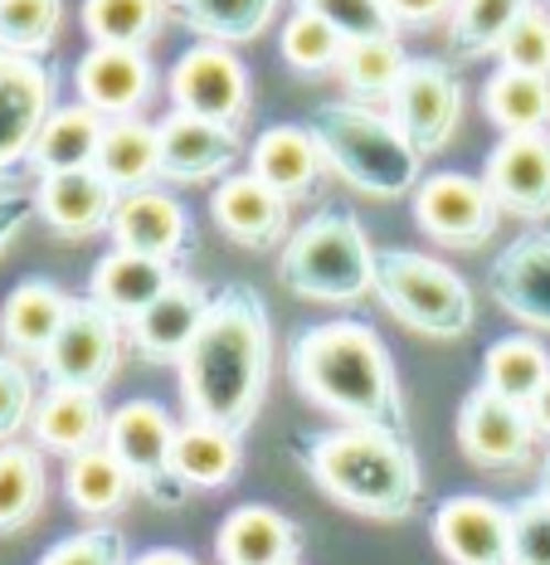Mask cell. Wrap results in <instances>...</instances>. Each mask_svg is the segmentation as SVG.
I'll use <instances>...</instances> for the list:
<instances>
[{
    "label": "cell",
    "instance_id": "obj_1",
    "mask_svg": "<svg viewBox=\"0 0 550 565\" xmlns=\"http://www.w3.org/2000/svg\"><path fill=\"white\" fill-rule=\"evenodd\" d=\"M268 366H273V322L254 282H229L209 302L205 327L181 356L185 419L244 434L263 409Z\"/></svg>",
    "mask_w": 550,
    "mask_h": 565
},
{
    "label": "cell",
    "instance_id": "obj_2",
    "mask_svg": "<svg viewBox=\"0 0 550 565\" xmlns=\"http://www.w3.org/2000/svg\"><path fill=\"white\" fill-rule=\"evenodd\" d=\"M288 375L308 405L342 424H380L405 434L400 371L370 322L336 317V322L302 327L288 347Z\"/></svg>",
    "mask_w": 550,
    "mask_h": 565
},
{
    "label": "cell",
    "instance_id": "obj_3",
    "mask_svg": "<svg viewBox=\"0 0 550 565\" xmlns=\"http://www.w3.org/2000/svg\"><path fill=\"white\" fill-rule=\"evenodd\" d=\"M298 463L336 508L370 522H405L424 492L409 439L380 424H336L322 434H302Z\"/></svg>",
    "mask_w": 550,
    "mask_h": 565
},
{
    "label": "cell",
    "instance_id": "obj_4",
    "mask_svg": "<svg viewBox=\"0 0 550 565\" xmlns=\"http://www.w3.org/2000/svg\"><path fill=\"white\" fill-rule=\"evenodd\" d=\"M312 132L322 137L332 171L351 191L370 200H400L419 191V181H424V157L400 132V122L390 113H380L376 103H356V98L322 103L317 117H312Z\"/></svg>",
    "mask_w": 550,
    "mask_h": 565
},
{
    "label": "cell",
    "instance_id": "obj_5",
    "mask_svg": "<svg viewBox=\"0 0 550 565\" xmlns=\"http://www.w3.org/2000/svg\"><path fill=\"white\" fill-rule=\"evenodd\" d=\"M376 264L366 230L346 210H322L308 225H298L278 258V282L302 302H326V308H351L366 292H376Z\"/></svg>",
    "mask_w": 550,
    "mask_h": 565
},
{
    "label": "cell",
    "instance_id": "obj_6",
    "mask_svg": "<svg viewBox=\"0 0 550 565\" xmlns=\"http://www.w3.org/2000/svg\"><path fill=\"white\" fill-rule=\"evenodd\" d=\"M376 292L409 332L434 341H463L477 322L467 278L419 249H385L376 264Z\"/></svg>",
    "mask_w": 550,
    "mask_h": 565
},
{
    "label": "cell",
    "instance_id": "obj_7",
    "mask_svg": "<svg viewBox=\"0 0 550 565\" xmlns=\"http://www.w3.org/2000/svg\"><path fill=\"white\" fill-rule=\"evenodd\" d=\"M175 434H181V424L171 419L161 399H127L112 409L108 439H103L117 454V463L127 468L132 488L157 508H181L191 498V488L175 473Z\"/></svg>",
    "mask_w": 550,
    "mask_h": 565
},
{
    "label": "cell",
    "instance_id": "obj_8",
    "mask_svg": "<svg viewBox=\"0 0 550 565\" xmlns=\"http://www.w3.org/2000/svg\"><path fill=\"white\" fill-rule=\"evenodd\" d=\"M122 347H127V322L112 317L98 298H74L68 317L58 327L54 347L44 351V375L50 385H84L103 391L117 371H122Z\"/></svg>",
    "mask_w": 550,
    "mask_h": 565
},
{
    "label": "cell",
    "instance_id": "obj_9",
    "mask_svg": "<svg viewBox=\"0 0 550 565\" xmlns=\"http://www.w3.org/2000/svg\"><path fill=\"white\" fill-rule=\"evenodd\" d=\"M414 220L443 249H483L502 225V205L483 175L439 171V175H429V181H419Z\"/></svg>",
    "mask_w": 550,
    "mask_h": 565
},
{
    "label": "cell",
    "instance_id": "obj_10",
    "mask_svg": "<svg viewBox=\"0 0 550 565\" xmlns=\"http://www.w3.org/2000/svg\"><path fill=\"white\" fill-rule=\"evenodd\" d=\"M166 93L175 103V113H195V117H215V122L239 127L249 117V68L229 44L215 40H195L191 50H181V58L166 74Z\"/></svg>",
    "mask_w": 550,
    "mask_h": 565
},
{
    "label": "cell",
    "instance_id": "obj_11",
    "mask_svg": "<svg viewBox=\"0 0 550 565\" xmlns=\"http://www.w3.org/2000/svg\"><path fill=\"white\" fill-rule=\"evenodd\" d=\"M385 113L400 122V132L414 141L419 157H434V151H443L459 137L463 78L453 74V64H443V58H409L400 88L385 103Z\"/></svg>",
    "mask_w": 550,
    "mask_h": 565
},
{
    "label": "cell",
    "instance_id": "obj_12",
    "mask_svg": "<svg viewBox=\"0 0 550 565\" xmlns=\"http://www.w3.org/2000/svg\"><path fill=\"white\" fill-rule=\"evenodd\" d=\"M54 88L58 78L44 58L0 50V175L30 161L44 122L58 108Z\"/></svg>",
    "mask_w": 550,
    "mask_h": 565
},
{
    "label": "cell",
    "instance_id": "obj_13",
    "mask_svg": "<svg viewBox=\"0 0 550 565\" xmlns=\"http://www.w3.org/2000/svg\"><path fill=\"white\" fill-rule=\"evenodd\" d=\"M157 137H161V181L175 185H205V181L219 185L225 175H234V161L249 151L239 127L195 113H166L157 122Z\"/></svg>",
    "mask_w": 550,
    "mask_h": 565
},
{
    "label": "cell",
    "instance_id": "obj_14",
    "mask_svg": "<svg viewBox=\"0 0 550 565\" xmlns=\"http://www.w3.org/2000/svg\"><path fill=\"white\" fill-rule=\"evenodd\" d=\"M536 419L517 399L477 385L459 409V449L477 468H521L536 454Z\"/></svg>",
    "mask_w": 550,
    "mask_h": 565
},
{
    "label": "cell",
    "instance_id": "obj_15",
    "mask_svg": "<svg viewBox=\"0 0 550 565\" xmlns=\"http://www.w3.org/2000/svg\"><path fill=\"white\" fill-rule=\"evenodd\" d=\"M78 103H88L103 117H137L157 93V68L147 50L127 44H88L84 58L74 64Z\"/></svg>",
    "mask_w": 550,
    "mask_h": 565
},
{
    "label": "cell",
    "instance_id": "obj_16",
    "mask_svg": "<svg viewBox=\"0 0 550 565\" xmlns=\"http://www.w3.org/2000/svg\"><path fill=\"white\" fill-rule=\"evenodd\" d=\"M288 205L292 200H283L254 171L225 175V181L215 185V195H209V215H215V225L225 230V239L239 244V249H254V254L288 244V234H292Z\"/></svg>",
    "mask_w": 550,
    "mask_h": 565
},
{
    "label": "cell",
    "instance_id": "obj_17",
    "mask_svg": "<svg viewBox=\"0 0 550 565\" xmlns=\"http://www.w3.org/2000/svg\"><path fill=\"white\" fill-rule=\"evenodd\" d=\"M434 541L443 556H449V565H517V551H511V508H502L493 498H477V492L439 502Z\"/></svg>",
    "mask_w": 550,
    "mask_h": 565
},
{
    "label": "cell",
    "instance_id": "obj_18",
    "mask_svg": "<svg viewBox=\"0 0 550 565\" xmlns=\"http://www.w3.org/2000/svg\"><path fill=\"white\" fill-rule=\"evenodd\" d=\"M487 292L507 317L550 332V230H526L493 258Z\"/></svg>",
    "mask_w": 550,
    "mask_h": 565
},
{
    "label": "cell",
    "instance_id": "obj_19",
    "mask_svg": "<svg viewBox=\"0 0 550 565\" xmlns=\"http://www.w3.org/2000/svg\"><path fill=\"white\" fill-rule=\"evenodd\" d=\"M112 249H132L147 258H161V264H181L191 254V215L171 191H127L117 195L112 210Z\"/></svg>",
    "mask_w": 550,
    "mask_h": 565
},
{
    "label": "cell",
    "instance_id": "obj_20",
    "mask_svg": "<svg viewBox=\"0 0 550 565\" xmlns=\"http://www.w3.org/2000/svg\"><path fill=\"white\" fill-rule=\"evenodd\" d=\"M209 302H215V292H209L205 282H195L185 274L175 278L137 322H127L132 347L142 351V361H151V366H181V356L191 351L195 332L205 327Z\"/></svg>",
    "mask_w": 550,
    "mask_h": 565
},
{
    "label": "cell",
    "instance_id": "obj_21",
    "mask_svg": "<svg viewBox=\"0 0 550 565\" xmlns=\"http://www.w3.org/2000/svg\"><path fill=\"white\" fill-rule=\"evenodd\" d=\"M483 181L493 185L502 215L511 220H546L550 215V132L502 137L487 157Z\"/></svg>",
    "mask_w": 550,
    "mask_h": 565
},
{
    "label": "cell",
    "instance_id": "obj_22",
    "mask_svg": "<svg viewBox=\"0 0 550 565\" xmlns=\"http://www.w3.org/2000/svg\"><path fill=\"white\" fill-rule=\"evenodd\" d=\"M108 405H103V391H84V385H50L34 405V444L44 454L58 458H74L88 454L108 439Z\"/></svg>",
    "mask_w": 550,
    "mask_h": 565
},
{
    "label": "cell",
    "instance_id": "obj_23",
    "mask_svg": "<svg viewBox=\"0 0 550 565\" xmlns=\"http://www.w3.org/2000/svg\"><path fill=\"white\" fill-rule=\"evenodd\" d=\"M326 167H332V161H326V151H322V137L298 122L263 127L249 147V171L273 185L283 200L312 195V185L326 175Z\"/></svg>",
    "mask_w": 550,
    "mask_h": 565
},
{
    "label": "cell",
    "instance_id": "obj_24",
    "mask_svg": "<svg viewBox=\"0 0 550 565\" xmlns=\"http://www.w3.org/2000/svg\"><path fill=\"white\" fill-rule=\"evenodd\" d=\"M34 195H40V220L58 234V239H88V234L108 230L112 210H117V191L98 171L40 175Z\"/></svg>",
    "mask_w": 550,
    "mask_h": 565
},
{
    "label": "cell",
    "instance_id": "obj_25",
    "mask_svg": "<svg viewBox=\"0 0 550 565\" xmlns=\"http://www.w3.org/2000/svg\"><path fill=\"white\" fill-rule=\"evenodd\" d=\"M302 551V532L292 516L263 502L234 508L215 532V556L219 565H292Z\"/></svg>",
    "mask_w": 550,
    "mask_h": 565
},
{
    "label": "cell",
    "instance_id": "obj_26",
    "mask_svg": "<svg viewBox=\"0 0 550 565\" xmlns=\"http://www.w3.org/2000/svg\"><path fill=\"white\" fill-rule=\"evenodd\" d=\"M181 278L175 264H161V258L132 254V249H108L93 264V282H88V298H98L103 308L122 322H137L171 282Z\"/></svg>",
    "mask_w": 550,
    "mask_h": 565
},
{
    "label": "cell",
    "instance_id": "obj_27",
    "mask_svg": "<svg viewBox=\"0 0 550 565\" xmlns=\"http://www.w3.org/2000/svg\"><path fill=\"white\" fill-rule=\"evenodd\" d=\"M68 292L50 278H25L20 288H10L6 308H0V341L10 356L20 361H44V351L54 347L58 327L68 317Z\"/></svg>",
    "mask_w": 550,
    "mask_h": 565
},
{
    "label": "cell",
    "instance_id": "obj_28",
    "mask_svg": "<svg viewBox=\"0 0 550 565\" xmlns=\"http://www.w3.org/2000/svg\"><path fill=\"white\" fill-rule=\"evenodd\" d=\"M103 132H108V117L93 113L88 103L54 108L50 122H44V132H40V141H34V151H30V167L40 171V175L93 171V167H98Z\"/></svg>",
    "mask_w": 550,
    "mask_h": 565
},
{
    "label": "cell",
    "instance_id": "obj_29",
    "mask_svg": "<svg viewBox=\"0 0 550 565\" xmlns=\"http://www.w3.org/2000/svg\"><path fill=\"white\" fill-rule=\"evenodd\" d=\"M93 171H98L117 195L157 185L161 181V137H157V127L142 122V117H108V132H103L98 167Z\"/></svg>",
    "mask_w": 550,
    "mask_h": 565
},
{
    "label": "cell",
    "instance_id": "obj_30",
    "mask_svg": "<svg viewBox=\"0 0 550 565\" xmlns=\"http://www.w3.org/2000/svg\"><path fill=\"white\" fill-rule=\"evenodd\" d=\"M244 468V444L234 429H219V424H201L185 419L181 434H175V473L191 492H215L225 482L239 478Z\"/></svg>",
    "mask_w": 550,
    "mask_h": 565
},
{
    "label": "cell",
    "instance_id": "obj_31",
    "mask_svg": "<svg viewBox=\"0 0 550 565\" xmlns=\"http://www.w3.org/2000/svg\"><path fill=\"white\" fill-rule=\"evenodd\" d=\"M483 113L502 137L550 132V78L546 74H517V68H497L483 88Z\"/></svg>",
    "mask_w": 550,
    "mask_h": 565
},
{
    "label": "cell",
    "instance_id": "obj_32",
    "mask_svg": "<svg viewBox=\"0 0 550 565\" xmlns=\"http://www.w3.org/2000/svg\"><path fill=\"white\" fill-rule=\"evenodd\" d=\"M132 478H127V468L117 463V454L108 444H98V449L88 454H74L64 468V498L74 502V512L84 516H112L127 508V498H132Z\"/></svg>",
    "mask_w": 550,
    "mask_h": 565
},
{
    "label": "cell",
    "instance_id": "obj_33",
    "mask_svg": "<svg viewBox=\"0 0 550 565\" xmlns=\"http://www.w3.org/2000/svg\"><path fill=\"white\" fill-rule=\"evenodd\" d=\"M405 68H409V54H405L400 34H390V40H351L336 78L346 84V98L390 103L395 88H400V78H405Z\"/></svg>",
    "mask_w": 550,
    "mask_h": 565
},
{
    "label": "cell",
    "instance_id": "obj_34",
    "mask_svg": "<svg viewBox=\"0 0 550 565\" xmlns=\"http://www.w3.org/2000/svg\"><path fill=\"white\" fill-rule=\"evenodd\" d=\"M44 492H50V473H44L40 449L0 444V536L25 532L44 508Z\"/></svg>",
    "mask_w": 550,
    "mask_h": 565
},
{
    "label": "cell",
    "instance_id": "obj_35",
    "mask_svg": "<svg viewBox=\"0 0 550 565\" xmlns=\"http://www.w3.org/2000/svg\"><path fill=\"white\" fill-rule=\"evenodd\" d=\"M278 6L283 0H191V6L175 10V20H181L191 34H201V40H215V44H249L259 40V34L273 25Z\"/></svg>",
    "mask_w": 550,
    "mask_h": 565
},
{
    "label": "cell",
    "instance_id": "obj_36",
    "mask_svg": "<svg viewBox=\"0 0 550 565\" xmlns=\"http://www.w3.org/2000/svg\"><path fill=\"white\" fill-rule=\"evenodd\" d=\"M550 381V351L536 337H502L483 356V385L517 405H531L536 391Z\"/></svg>",
    "mask_w": 550,
    "mask_h": 565
},
{
    "label": "cell",
    "instance_id": "obj_37",
    "mask_svg": "<svg viewBox=\"0 0 550 565\" xmlns=\"http://www.w3.org/2000/svg\"><path fill=\"white\" fill-rule=\"evenodd\" d=\"M78 20H84V34L93 44L147 50L166 25V0H84Z\"/></svg>",
    "mask_w": 550,
    "mask_h": 565
},
{
    "label": "cell",
    "instance_id": "obj_38",
    "mask_svg": "<svg viewBox=\"0 0 550 565\" xmlns=\"http://www.w3.org/2000/svg\"><path fill=\"white\" fill-rule=\"evenodd\" d=\"M536 0H459L449 15V50L459 58H487Z\"/></svg>",
    "mask_w": 550,
    "mask_h": 565
},
{
    "label": "cell",
    "instance_id": "obj_39",
    "mask_svg": "<svg viewBox=\"0 0 550 565\" xmlns=\"http://www.w3.org/2000/svg\"><path fill=\"white\" fill-rule=\"evenodd\" d=\"M346 44H351L346 34L332 30L322 15H312V10H292V20L283 25V34H278V54H283V64L298 68L302 78L336 74Z\"/></svg>",
    "mask_w": 550,
    "mask_h": 565
},
{
    "label": "cell",
    "instance_id": "obj_40",
    "mask_svg": "<svg viewBox=\"0 0 550 565\" xmlns=\"http://www.w3.org/2000/svg\"><path fill=\"white\" fill-rule=\"evenodd\" d=\"M64 25V0H0V50L44 58Z\"/></svg>",
    "mask_w": 550,
    "mask_h": 565
},
{
    "label": "cell",
    "instance_id": "obj_41",
    "mask_svg": "<svg viewBox=\"0 0 550 565\" xmlns=\"http://www.w3.org/2000/svg\"><path fill=\"white\" fill-rule=\"evenodd\" d=\"M298 10L322 15L326 25L342 30L346 40H390V34H400L385 0H298Z\"/></svg>",
    "mask_w": 550,
    "mask_h": 565
},
{
    "label": "cell",
    "instance_id": "obj_42",
    "mask_svg": "<svg viewBox=\"0 0 550 565\" xmlns=\"http://www.w3.org/2000/svg\"><path fill=\"white\" fill-rule=\"evenodd\" d=\"M497 58H502V68H517V74H546L550 78V6L536 0L517 25L507 30Z\"/></svg>",
    "mask_w": 550,
    "mask_h": 565
},
{
    "label": "cell",
    "instance_id": "obj_43",
    "mask_svg": "<svg viewBox=\"0 0 550 565\" xmlns=\"http://www.w3.org/2000/svg\"><path fill=\"white\" fill-rule=\"evenodd\" d=\"M34 405H40V395H34L30 366L10 351H0V444H15V434L30 429Z\"/></svg>",
    "mask_w": 550,
    "mask_h": 565
},
{
    "label": "cell",
    "instance_id": "obj_44",
    "mask_svg": "<svg viewBox=\"0 0 550 565\" xmlns=\"http://www.w3.org/2000/svg\"><path fill=\"white\" fill-rule=\"evenodd\" d=\"M40 565H132V556H127L122 532H112V526H88V532L54 541L40 556Z\"/></svg>",
    "mask_w": 550,
    "mask_h": 565
},
{
    "label": "cell",
    "instance_id": "obj_45",
    "mask_svg": "<svg viewBox=\"0 0 550 565\" xmlns=\"http://www.w3.org/2000/svg\"><path fill=\"white\" fill-rule=\"evenodd\" d=\"M511 551L517 565H550V498L531 492L511 508Z\"/></svg>",
    "mask_w": 550,
    "mask_h": 565
},
{
    "label": "cell",
    "instance_id": "obj_46",
    "mask_svg": "<svg viewBox=\"0 0 550 565\" xmlns=\"http://www.w3.org/2000/svg\"><path fill=\"white\" fill-rule=\"evenodd\" d=\"M30 220H40V195L25 185H0V254L20 239V230H30Z\"/></svg>",
    "mask_w": 550,
    "mask_h": 565
},
{
    "label": "cell",
    "instance_id": "obj_47",
    "mask_svg": "<svg viewBox=\"0 0 550 565\" xmlns=\"http://www.w3.org/2000/svg\"><path fill=\"white\" fill-rule=\"evenodd\" d=\"M385 6H390L400 30H429V25H439V20H449L459 0H385Z\"/></svg>",
    "mask_w": 550,
    "mask_h": 565
},
{
    "label": "cell",
    "instance_id": "obj_48",
    "mask_svg": "<svg viewBox=\"0 0 550 565\" xmlns=\"http://www.w3.org/2000/svg\"><path fill=\"white\" fill-rule=\"evenodd\" d=\"M132 565H201V561L185 556V551H175V546H157V551H142Z\"/></svg>",
    "mask_w": 550,
    "mask_h": 565
},
{
    "label": "cell",
    "instance_id": "obj_49",
    "mask_svg": "<svg viewBox=\"0 0 550 565\" xmlns=\"http://www.w3.org/2000/svg\"><path fill=\"white\" fill-rule=\"evenodd\" d=\"M526 409H531V419H536V434H541V439H550V381L541 385V391H536V399H531Z\"/></svg>",
    "mask_w": 550,
    "mask_h": 565
},
{
    "label": "cell",
    "instance_id": "obj_50",
    "mask_svg": "<svg viewBox=\"0 0 550 565\" xmlns=\"http://www.w3.org/2000/svg\"><path fill=\"white\" fill-rule=\"evenodd\" d=\"M541 492L550 498V458H546V473H541Z\"/></svg>",
    "mask_w": 550,
    "mask_h": 565
},
{
    "label": "cell",
    "instance_id": "obj_51",
    "mask_svg": "<svg viewBox=\"0 0 550 565\" xmlns=\"http://www.w3.org/2000/svg\"><path fill=\"white\" fill-rule=\"evenodd\" d=\"M166 6H171V10H181V6H191V0H166Z\"/></svg>",
    "mask_w": 550,
    "mask_h": 565
},
{
    "label": "cell",
    "instance_id": "obj_52",
    "mask_svg": "<svg viewBox=\"0 0 550 565\" xmlns=\"http://www.w3.org/2000/svg\"><path fill=\"white\" fill-rule=\"evenodd\" d=\"M292 565H302V561H292Z\"/></svg>",
    "mask_w": 550,
    "mask_h": 565
},
{
    "label": "cell",
    "instance_id": "obj_53",
    "mask_svg": "<svg viewBox=\"0 0 550 565\" xmlns=\"http://www.w3.org/2000/svg\"><path fill=\"white\" fill-rule=\"evenodd\" d=\"M546 6H550V0H546Z\"/></svg>",
    "mask_w": 550,
    "mask_h": 565
}]
</instances>
